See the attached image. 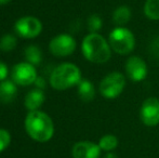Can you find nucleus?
Returning a JSON list of instances; mask_svg holds the SVG:
<instances>
[{
    "label": "nucleus",
    "instance_id": "nucleus-1",
    "mask_svg": "<svg viewBox=\"0 0 159 158\" xmlns=\"http://www.w3.org/2000/svg\"><path fill=\"white\" fill-rule=\"evenodd\" d=\"M25 129L33 140L37 142H48L54 134V126L50 116L41 111H32L25 119Z\"/></svg>",
    "mask_w": 159,
    "mask_h": 158
},
{
    "label": "nucleus",
    "instance_id": "nucleus-2",
    "mask_svg": "<svg viewBox=\"0 0 159 158\" xmlns=\"http://www.w3.org/2000/svg\"><path fill=\"white\" fill-rule=\"evenodd\" d=\"M81 51L89 62L104 64L111 56V48L108 41L98 33H90L82 40Z\"/></svg>",
    "mask_w": 159,
    "mask_h": 158
},
{
    "label": "nucleus",
    "instance_id": "nucleus-3",
    "mask_svg": "<svg viewBox=\"0 0 159 158\" xmlns=\"http://www.w3.org/2000/svg\"><path fill=\"white\" fill-rule=\"evenodd\" d=\"M81 81V72L79 67L71 63H63L54 68L50 76V84L53 89L59 91L67 90L78 86Z\"/></svg>",
    "mask_w": 159,
    "mask_h": 158
},
{
    "label": "nucleus",
    "instance_id": "nucleus-4",
    "mask_svg": "<svg viewBox=\"0 0 159 158\" xmlns=\"http://www.w3.org/2000/svg\"><path fill=\"white\" fill-rule=\"evenodd\" d=\"M108 43L111 50L119 55H127L133 51L135 39L131 30L126 27H116L111 32Z\"/></svg>",
    "mask_w": 159,
    "mask_h": 158
},
{
    "label": "nucleus",
    "instance_id": "nucleus-5",
    "mask_svg": "<svg viewBox=\"0 0 159 158\" xmlns=\"http://www.w3.org/2000/svg\"><path fill=\"white\" fill-rule=\"evenodd\" d=\"M126 86V78L119 72L109 73L100 82V92L105 99L113 100L122 93Z\"/></svg>",
    "mask_w": 159,
    "mask_h": 158
},
{
    "label": "nucleus",
    "instance_id": "nucleus-6",
    "mask_svg": "<svg viewBox=\"0 0 159 158\" xmlns=\"http://www.w3.org/2000/svg\"><path fill=\"white\" fill-rule=\"evenodd\" d=\"M14 30L20 37L26 39L36 38L42 30V24L35 16H24L17 20Z\"/></svg>",
    "mask_w": 159,
    "mask_h": 158
},
{
    "label": "nucleus",
    "instance_id": "nucleus-7",
    "mask_svg": "<svg viewBox=\"0 0 159 158\" xmlns=\"http://www.w3.org/2000/svg\"><path fill=\"white\" fill-rule=\"evenodd\" d=\"M76 40L67 34H61L55 36L49 43V49L54 56H68L76 50Z\"/></svg>",
    "mask_w": 159,
    "mask_h": 158
},
{
    "label": "nucleus",
    "instance_id": "nucleus-8",
    "mask_svg": "<svg viewBox=\"0 0 159 158\" xmlns=\"http://www.w3.org/2000/svg\"><path fill=\"white\" fill-rule=\"evenodd\" d=\"M141 121L147 127H155L159 124V100L157 97H147L141 105Z\"/></svg>",
    "mask_w": 159,
    "mask_h": 158
},
{
    "label": "nucleus",
    "instance_id": "nucleus-9",
    "mask_svg": "<svg viewBox=\"0 0 159 158\" xmlns=\"http://www.w3.org/2000/svg\"><path fill=\"white\" fill-rule=\"evenodd\" d=\"M37 79V72L33 64L21 62L13 66L12 80L20 86H30Z\"/></svg>",
    "mask_w": 159,
    "mask_h": 158
},
{
    "label": "nucleus",
    "instance_id": "nucleus-10",
    "mask_svg": "<svg viewBox=\"0 0 159 158\" xmlns=\"http://www.w3.org/2000/svg\"><path fill=\"white\" fill-rule=\"evenodd\" d=\"M128 78L134 82H140L146 78L148 74L147 65L140 56H130L125 65Z\"/></svg>",
    "mask_w": 159,
    "mask_h": 158
},
{
    "label": "nucleus",
    "instance_id": "nucleus-11",
    "mask_svg": "<svg viewBox=\"0 0 159 158\" xmlns=\"http://www.w3.org/2000/svg\"><path fill=\"white\" fill-rule=\"evenodd\" d=\"M101 147L98 144L90 141H80L73 146V158H100Z\"/></svg>",
    "mask_w": 159,
    "mask_h": 158
},
{
    "label": "nucleus",
    "instance_id": "nucleus-12",
    "mask_svg": "<svg viewBox=\"0 0 159 158\" xmlns=\"http://www.w3.org/2000/svg\"><path fill=\"white\" fill-rule=\"evenodd\" d=\"M13 80H3L0 84V101L2 103H10L14 100L17 89Z\"/></svg>",
    "mask_w": 159,
    "mask_h": 158
},
{
    "label": "nucleus",
    "instance_id": "nucleus-13",
    "mask_svg": "<svg viewBox=\"0 0 159 158\" xmlns=\"http://www.w3.org/2000/svg\"><path fill=\"white\" fill-rule=\"evenodd\" d=\"M44 102V93L40 89H35L28 92V94L25 97V106L27 110L32 111H38V108L43 104Z\"/></svg>",
    "mask_w": 159,
    "mask_h": 158
},
{
    "label": "nucleus",
    "instance_id": "nucleus-14",
    "mask_svg": "<svg viewBox=\"0 0 159 158\" xmlns=\"http://www.w3.org/2000/svg\"><path fill=\"white\" fill-rule=\"evenodd\" d=\"M78 95L84 102H90L95 97V88L88 79H81L78 84Z\"/></svg>",
    "mask_w": 159,
    "mask_h": 158
},
{
    "label": "nucleus",
    "instance_id": "nucleus-15",
    "mask_svg": "<svg viewBox=\"0 0 159 158\" xmlns=\"http://www.w3.org/2000/svg\"><path fill=\"white\" fill-rule=\"evenodd\" d=\"M131 19V10L128 6H120L113 12V22L118 27H124Z\"/></svg>",
    "mask_w": 159,
    "mask_h": 158
},
{
    "label": "nucleus",
    "instance_id": "nucleus-16",
    "mask_svg": "<svg viewBox=\"0 0 159 158\" xmlns=\"http://www.w3.org/2000/svg\"><path fill=\"white\" fill-rule=\"evenodd\" d=\"M146 17L153 21H159V0H146L144 4Z\"/></svg>",
    "mask_w": 159,
    "mask_h": 158
},
{
    "label": "nucleus",
    "instance_id": "nucleus-17",
    "mask_svg": "<svg viewBox=\"0 0 159 158\" xmlns=\"http://www.w3.org/2000/svg\"><path fill=\"white\" fill-rule=\"evenodd\" d=\"M98 146L101 147V150L104 152H113L116 147L118 146V139L117 137L113 134H106L104 137H102L98 142Z\"/></svg>",
    "mask_w": 159,
    "mask_h": 158
},
{
    "label": "nucleus",
    "instance_id": "nucleus-18",
    "mask_svg": "<svg viewBox=\"0 0 159 158\" xmlns=\"http://www.w3.org/2000/svg\"><path fill=\"white\" fill-rule=\"evenodd\" d=\"M25 57L28 63L36 66V65H38L42 60L41 51L36 46H33V44L32 46H28L27 48L25 49Z\"/></svg>",
    "mask_w": 159,
    "mask_h": 158
},
{
    "label": "nucleus",
    "instance_id": "nucleus-19",
    "mask_svg": "<svg viewBox=\"0 0 159 158\" xmlns=\"http://www.w3.org/2000/svg\"><path fill=\"white\" fill-rule=\"evenodd\" d=\"M16 38L12 34H6L0 38V50L3 52H11L16 47Z\"/></svg>",
    "mask_w": 159,
    "mask_h": 158
},
{
    "label": "nucleus",
    "instance_id": "nucleus-20",
    "mask_svg": "<svg viewBox=\"0 0 159 158\" xmlns=\"http://www.w3.org/2000/svg\"><path fill=\"white\" fill-rule=\"evenodd\" d=\"M103 22L100 15L98 14H92L89 16L88 19V28L91 33H98V30H100L102 28Z\"/></svg>",
    "mask_w": 159,
    "mask_h": 158
},
{
    "label": "nucleus",
    "instance_id": "nucleus-21",
    "mask_svg": "<svg viewBox=\"0 0 159 158\" xmlns=\"http://www.w3.org/2000/svg\"><path fill=\"white\" fill-rule=\"evenodd\" d=\"M11 142V135L8 130L0 129V153L3 152Z\"/></svg>",
    "mask_w": 159,
    "mask_h": 158
},
{
    "label": "nucleus",
    "instance_id": "nucleus-22",
    "mask_svg": "<svg viewBox=\"0 0 159 158\" xmlns=\"http://www.w3.org/2000/svg\"><path fill=\"white\" fill-rule=\"evenodd\" d=\"M7 76H8V66L0 61V81L6 80Z\"/></svg>",
    "mask_w": 159,
    "mask_h": 158
},
{
    "label": "nucleus",
    "instance_id": "nucleus-23",
    "mask_svg": "<svg viewBox=\"0 0 159 158\" xmlns=\"http://www.w3.org/2000/svg\"><path fill=\"white\" fill-rule=\"evenodd\" d=\"M34 84L37 87V89H40V90L44 89V87H46V81H44V79L42 77H37V79L35 80Z\"/></svg>",
    "mask_w": 159,
    "mask_h": 158
},
{
    "label": "nucleus",
    "instance_id": "nucleus-24",
    "mask_svg": "<svg viewBox=\"0 0 159 158\" xmlns=\"http://www.w3.org/2000/svg\"><path fill=\"white\" fill-rule=\"evenodd\" d=\"M105 158H117V156H116V154H114L113 152H109V153H107V154H106Z\"/></svg>",
    "mask_w": 159,
    "mask_h": 158
},
{
    "label": "nucleus",
    "instance_id": "nucleus-25",
    "mask_svg": "<svg viewBox=\"0 0 159 158\" xmlns=\"http://www.w3.org/2000/svg\"><path fill=\"white\" fill-rule=\"evenodd\" d=\"M11 0H0V6H4V4H8Z\"/></svg>",
    "mask_w": 159,
    "mask_h": 158
}]
</instances>
